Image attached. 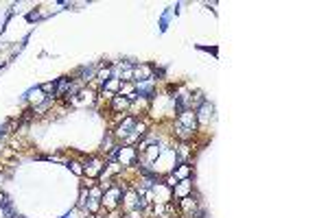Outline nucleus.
Returning a JSON list of instances; mask_svg holds the SVG:
<instances>
[{
    "label": "nucleus",
    "instance_id": "nucleus-14",
    "mask_svg": "<svg viewBox=\"0 0 328 218\" xmlns=\"http://www.w3.org/2000/svg\"><path fill=\"white\" fill-rule=\"evenodd\" d=\"M118 90H121V81H118L116 77H112L110 81L103 85V92H107V94H114V92H118Z\"/></svg>",
    "mask_w": 328,
    "mask_h": 218
},
{
    "label": "nucleus",
    "instance_id": "nucleus-9",
    "mask_svg": "<svg viewBox=\"0 0 328 218\" xmlns=\"http://www.w3.org/2000/svg\"><path fill=\"white\" fill-rule=\"evenodd\" d=\"M153 79V68L147 63H140V65H134V83H140V81H151Z\"/></svg>",
    "mask_w": 328,
    "mask_h": 218
},
{
    "label": "nucleus",
    "instance_id": "nucleus-4",
    "mask_svg": "<svg viewBox=\"0 0 328 218\" xmlns=\"http://www.w3.org/2000/svg\"><path fill=\"white\" fill-rule=\"evenodd\" d=\"M114 157H116V162L121 164L123 168H129V166H134L136 160H138V149L136 147H125V144L121 147V144H118Z\"/></svg>",
    "mask_w": 328,
    "mask_h": 218
},
{
    "label": "nucleus",
    "instance_id": "nucleus-1",
    "mask_svg": "<svg viewBox=\"0 0 328 218\" xmlns=\"http://www.w3.org/2000/svg\"><path fill=\"white\" fill-rule=\"evenodd\" d=\"M173 133L177 135L180 142H190L193 135L197 133L199 124H197V116H195V109H182L175 118V124H173Z\"/></svg>",
    "mask_w": 328,
    "mask_h": 218
},
{
    "label": "nucleus",
    "instance_id": "nucleus-16",
    "mask_svg": "<svg viewBox=\"0 0 328 218\" xmlns=\"http://www.w3.org/2000/svg\"><path fill=\"white\" fill-rule=\"evenodd\" d=\"M42 92H44V94H48V92H55V83H52V81L50 83H44L42 85Z\"/></svg>",
    "mask_w": 328,
    "mask_h": 218
},
{
    "label": "nucleus",
    "instance_id": "nucleus-6",
    "mask_svg": "<svg viewBox=\"0 0 328 218\" xmlns=\"http://www.w3.org/2000/svg\"><path fill=\"white\" fill-rule=\"evenodd\" d=\"M129 107H131V101H129L127 96L116 94V96L110 101V109L114 111V114H123V116H127V114H129Z\"/></svg>",
    "mask_w": 328,
    "mask_h": 218
},
{
    "label": "nucleus",
    "instance_id": "nucleus-10",
    "mask_svg": "<svg viewBox=\"0 0 328 218\" xmlns=\"http://www.w3.org/2000/svg\"><path fill=\"white\" fill-rule=\"evenodd\" d=\"M118 94H121V96H127L129 101H134V98L138 96V94H136V83H134V81H121V90H118Z\"/></svg>",
    "mask_w": 328,
    "mask_h": 218
},
{
    "label": "nucleus",
    "instance_id": "nucleus-12",
    "mask_svg": "<svg viewBox=\"0 0 328 218\" xmlns=\"http://www.w3.org/2000/svg\"><path fill=\"white\" fill-rule=\"evenodd\" d=\"M190 173H193V166H190V164H180V166H175L173 177L177 181H184V179H188L190 177Z\"/></svg>",
    "mask_w": 328,
    "mask_h": 218
},
{
    "label": "nucleus",
    "instance_id": "nucleus-13",
    "mask_svg": "<svg viewBox=\"0 0 328 218\" xmlns=\"http://www.w3.org/2000/svg\"><path fill=\"white\" fill-rule=\"evenodd\" d=\"M70 92V79H62L57 85H55V94L57 96H68Z\"/></svg>",
    "mask_w": 328,
    "mask_h": 218
},
{
    "label": "nucleus",
    "instance_id": "nucleus-7",
    "mask_svg": "<svg viewBox=\"0 0 328 218\" xmlns=\"http://www.w3.org/2000/svg\"><path fill=\"white\" fill-rule=\"evenodd\" d=\"M212 111H214V107L210 105L208 101H203L199 107L195 109V116H197V124L199 127H203V124H208L210 122V118H212Z\"/></svg>",
    "mask_w": 328,
    "mask_h": 218
},
{
    "label": "nucleus",
    "instance_id": "nucleus-2",
    "mask_svg": "<svg viewBox=\"0 0 328 218\" xmlns=\"http://www.w3.org/2000/svg\"><path fill=\"white\" fill-rule=\"evenodd\" d=\"M123 192L125 190L121 186H112L107 190H103V196H101V207H105V212H114L118 209L123 201Z\"/></svg>",
    "mask_w": 328,
    "mask_h": 218
},
{
    "label": "nucleus",
    "instance_id": "nucleus-15",
    "mask_svg": "<svg viewBox=\"0 0 328 218\" xmlns=\"http://www.w3.org/2000/svg\"><path fill=\"white\" fill-rule=\"evenodd\" d=\"M70 170L77 177H83V162H70Z\"/></svg>",
    "mask_w": 328,
    "mask_h": 218
},
{
    "label": "nucleus",
    "instance_id": "nucleus-8",
    "mask_svg": "<svg viewBox=\"0 0 328 218\" xmlns=\"http://www.w3.org/2000/svg\"><path fill=\"white\" fill-rule=\"evenodd\" d=\"M193 194V181L190 179H184V181H177L175 188H173V201L177 199H186V196Z\"/></svg>",
    "mask_w": 328,
    "mask_h": 218
},
{
    "label": "nucleus",
    "instance_id": "nucleus-3",
    "mask_svg": "<svg viewBox=\"0 0 328 218\" xmlns=\"http://www.w3.org/2000/svg\"><path fill=\"white\" fill-rule=\"evenodd\" d=\"M68 103L72 107H92L96 103V92L94 88H81L75 96H68Z\"/></svg>",
    "mask_w": 328,
    "mask_h": 218
},
{
    "label": "nucleus",
    "instance_id": "nucleus-11",
    "mask_svg": "<svg viewBox=\"0 0 328 218\" xmlns=\"http://www.w3.org/2000/svg\"><path fill=\"white\" fill-rule=\"evenodd\" d=\"M26 98H29V103L33 105V107H37V105L46 103V98H48V96H46L44 92H42V88H35V90L29 92V96H26Z\"/></svg>",
    "mask_w": 328,
    "mask_h": 218
},
{
    "label": "nucleus",
    "instance_id": "nucleus-5",
    "mask_svg": "<svg viewBox=\"0 0 328 218\" xmlns=\"http://www.w3.org/2000/svg\"><path fill=\"white\" fill-rule=\"evenodd\" d=\"M105 168V162L103 157H90L88 162L83 164V177H88V179H98Z\"/></svg>",
    "mask_w": 328,
    "mask_h": 218
}]
</instances>
